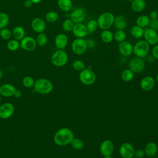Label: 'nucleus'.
Listing matches in <instances>:
<instances>
[{
  "mask_svg": "<svg viewBox=\"0 0 158 158\" xmlns=\"http://www.w3.org/2000/svg\"><path fill=\"white\" fill-rule=\"evenodd\" d=\"M73 138L74 135L72 130L67 127H64L56 131L54 136V142L59 146H66L70 144Z\"/></svg>",
  "mask_w": 158,
  "mask_h": 158,
  "instance_id": "obj_1",
  "label": "nucleus"
},
{
  "mask_svg": "<svg viewBox=\"0 0 158 158\" xmlns=\"http://www.w3.org/2000/svg\"><path fill=\"white\" fill-rule=\"evenodd\" d=\"M33 88L37 93L41 94H47L52 91L54 86L53 84L50 80L46 78H41L35 80Z\"/></svg>",
  "mask_w": 158,
  "mask_h": 158,
  "instance_id": "obj_2",
  "label": "nucleus"
},
{
  "mask_svg": "<svg viewBox=\"0 0 158 158\" xmlns=\"http://www.w3.org/2000/svg\"><path fill=\"white\" fill-rule=\"evenodd\" d=\"M114 15L109 12H103L98 17L97 23L98 27L102 30H109L114 24Z\"/></svg>",
  "mask_w": 158,
  "mask_h": 158,
  "instance_id": "obj_3",
  "label": "nucleus"
},
{
  "mask_svg": "<svg viewBox=\"0 0 158 158\" xmlns=\"http://www.w3.org/2000/svg\"><path fill=\"white\" fill-rule=\"evenodd\" d=\"M68 55L64 49H58L51 56V62L56 67L64 66L68 62Z\"/></svg>",
  "mask_w": 158,
  "mask_h": 158,
  "instance_id": "obj_4",
  "label": "nucleus"
},
{
  "mask_svg": "<svg viewBox=\"0 0 158 158\" xmlns=\"http://www.w3.org/2000/svg\"><path fill=\"white\" fill-rule=\"evenodd\" d=\"M150 49V45L144 40L137 41L133 46V53L135 55L140 58L146 57Z\"/></svg>",
  "mask_w": 158,
  "mask_h": 158,
  "instance_id": "obj_5",
  "label": "nucleus"
},
{
  "mask_svg": "<svg viewBox=\"0 0 158 158\" xmlns=\"http://www.w3.org/2000/svg\"><path fill=\"white\" fill-rule=\"evenodd\" d=\"M79 79L80 81L86 85L93 84L96 80V76L94 72L90 69H85L81 70L79 74Z\"/></svg>",
  "mask_w": 158,
  "mask_h": 158,
  "instance_id": "obj_6",
  "label": "nucleus"
},
{
  "mask_svg": "<svg viewBox=\"0 0 158 158\" xmlns=\"http://www.w3.org/2000/svg\"><path fill=\"white\" fill-rule=\"evenodd\" d=\"M71 48L73 52L77 55H81L84 54L88 49L86 41L85 38H76L73 40Z\"/></svg>",
  "mask_w": 158,
  "mask_h": 158,
  "instance_id": "obj_7",
  "label": "nucleus"
},
{
  "mask_svg": "<svg viewBox=\"0 0 158 158\" xmlns=\"http://www.w3.org/2000/svg\"><path fill=\"white\" fill-rule=\"evenodd\" d=\"M20 48L26 51H34L37 46L35 39L30 36H25L21 41H20Z\"/></svg>",
  "mask_w": 158,
  "mask_h": 158,
  "instance_id": "obj_8",
  "label": "nucleus"
},
{
  "mask_svg": "<svg viewBox=\"0 0 158 158\" xmlns=\"http://www.w3.org/2000/svg\"><path fill=\"white\" fill-rule=\"evenodd\" d=\"M129 69H130L133 73H141L145 67V64L142 58L135 57L133 58L128 64Z\"/></svg>",
  "mask_w": 158,
  "mask_h": 158,
  "instance_id": "obj_9",
  "label": "nucleus"
},
{
  "mask_svg": "<svg viewBox=\"0 0 158 158\" xmlns=\"http://www.w3.org/2000/svg\"><path fill=\"white\" fill-rule=\"evenodd\" d=\"M70 19L75 23H82L86 16V11L81 7L74 9L70 14Z\"/></svg>",
  "mask_w": 158,
  "mask_h": 158,
  "instance_id": "obj_10",
  "label": "nucleus"
},
{
  "mask_svg": "<svg viewBox=\"0 0 158 158\" xmlns=\"http://www.w3.org/2000/svg\"><path fill=\"white\" fill-rule=\"evenodd\" d=\"M143 37L149 45L155 46L158 44V33L151 28H147L144 30Z\"/></svg>",
  "mask_w": 158,
  "mask_h": 158,
  "instance_id": "obj_11",
  "label": "nucleus"
},
{
  "mask_svg": "<svg viewBox=\"0 0 158 158\" xmlns=\"http://www.w3.org/2000/svg\"><path fill=\"white\" fill-rule=\"evenodd\" d=\"M14 106L12 103L5 102L0 106V118L7 119L10 118L14 112Z\"/></svg>",
  "mask_w": 158,
  "mask_h": 158,
  "instance_id": "obj_12",
  "label": "nucleus"
},
{
  "mask_svg": "<svg viewBox=\"0 0 158 158\" xmlns=\"http://www.w3.org/2000/svg\"><path fill=\"white\" fill-rule=\"evenodd\" d=\"M118 50L122 56L128 57L133 53V46L129 41L125 40L118 43Z\"/></svg>",
  "mask_w": 158,
  "mask_h": 158,
  "instance_id": "obj_13",
  "label": "nucleus"
},
{
  "mask_svg": "<svg viewBox=\"0 0 158 158\" xmlns=\"http://www.w3.org/2000/svg\"><path fill=\"white\" fill-rule=\"evenodd\" d=\"M119 153L122 158H132L134 157L135 149L130 143H124L120 147Z\"/></svg>",
  "mask_w": 158,
  "mask_h": 158,
  "instance_id": "obj_14",
  "label": "nucleus"
},
{
  "mask_svg": "<svg viewBox=\"0 0 158 158\" xmlns=\"http://www.w3.org/2000/svg\"><path fill=\"white\" fill-rule=\"evenodd\" d=\"M72 31L73 35L78 38H85L88 35L86 26L82 23H75Z\"/></svg>",
  "mask_w": 158,
  "mask_h": 158,
  "instance_id": "obj_15",
  "label": "nucleus"
},
{
  "mask_svg": "<svg viewBox=\"0 0 158 158\" xmlns=\"http://www.w3.org/2000/svg\"><path fill=\"white\" fill-rule=\"evenodd\" d=\"M31 27L34 31L40 33L45 30L46 25L45 21L43 19L40 17H35L31 22Z\"/></svg>",
  "mask_w": 158,
  "mask_h": 158,
  "instance_id": "obj_16",
  "label": "nucleus"
},
{
  "mask_svg": "<svg viewBox=\"0 0 158 158\" xmlns=\"http://www.w3.org/2000/svg\"><path fill=\"white\" fill-rule=\"evenodd\" d=\"M100 152L104 156H111L114 152V144L111 141L106 139L100 145Z\"/></svg>",
  "mask_w": 158,
  "mask_h": 158,
  "instance_id": "obj_17",
  "label": "nucleus"
},
{
  "mask_svg": "<svg viewBox=\"0 0 158 158\" xmlns=\"http://www.w3.org/2000/svg\"><path fill=\"white\" fill-rule=\"evenodd\" d=\"M68 37L64 33L57 34L54 39V44L58 49H64L68 44Z\"/></svg>",
  "mask_w": 158,
  "mask_h": 158,
  "instance_id": "obj_18",
  "label": "nucleus"
},
{
  "mask_svg": "<svg viewBox=\"0 0 158 158\" xmlns=\"http://www.w3.org/2000/svg\"><path fill=\"white\" fill-rule=\"evenodd\" d=\"M16 90L15 86L9 83H4L0 86V94L4 97L14 96Z\"/></svg>",
  "mask_w": 158,
  "mask_h": 158,
  "instance_id": "obj_19",
  "label": "nucleus"
},
{
  "mask_svg": "<svg viewBox=\"0 0 158 158\" xmlns=\"http://www.w3.org/2000/svg\"><path fill=\"white\" fill-rule=\"evenodd\" d=\"M155 83V80L152 77L146 76L141 80L140 82V86L143 90L148 91H150L154 87Z\"/></svg>",
  "mask_w": 158,
  "mask_h": 158,
  "instance_id": "obj_20",
  "label": "nucleus"
},
{
  "mask_svg": "<svg viewBox=\"0 0 158 158\" xmlns=\"http://www.w3.org/2000/svg\"><path fill=\"white\" fill-rule=\"evenodd\" d=\"M114 27L117 30H124L128 25L127 18L122 15H118L114 18Z\"/></svg>",
  "mask_w": 158,
  "mask_h": 158,
  "instance_id": "obj_21",
  "label": "nucleus"
},
{
  "mask_svg": "<svg viewBox=\"0 0 158 158\" xmlns=\"http://www.w3.org/2000/svg\"><path fill=\"white\" fill-rule=\"evenodd\" d=\"M144 151L145 154L148 157H153L157 154L158 148L157 144L155 143L149 142L146 145Z\"/></svg>",
  "mask_w": 158,
  "mask_h": 158,
  "instance_id": "obj_22",
  "label": "nucleus"
},
{
  "mask_svg": "<svg viewBox=\"0 0 158 158\" xmlns=\"http://www.w3.org/2000/svg\"><path fill=\"white\" fill-rule=\"evenodd\" d=\"M146 7V2L144 0H134L131 2V10L136 13L143 11Z\"/></svg>",
  "mask_w": 158,
  "mask_h": 158,
  "instance_id": "obj_23",
  "label": "nucleus"
},
{
  "mask_svg": "<svg viewBox=\"0 0 158 158\" xmlns=\"http://www.w3.org/2000/svg\"><path fill=\"white\" fill-rule=\"evenodd\" d=\"M57 6L63 12H69L73 7L72 0H57Z\"/></svg>",
  "mask_w": 158,
  "mask_h": 158,
  "instance_id": "obj_24",
  "label": "nucleus"
},
{
  "mask_svg": "<svg viewBox=\"0 0 158 158\" xmlns=\"http://www.w3.org/2000/svg\"><path fill=\"white\" fill-rule=\"evenodd\" d=\"M12 35L14 39L20 41L25 36V29L21 26H17L12 30Z\"/></svg>",
  "mask_w": 158,
  "mask_h": 158,
  "instance_id": "obj_25",
  "label": "nucleus"
},
{
  "mask_svg": "<svg viewBox=\"0 0 158 158\" xmlns=\"http://www.w3.org/2000/svg\"><path fill=\"white\" fill-rule=\"evenodd\" d=\"M144 29L137 25L133 26L130 30V33L131 36L136 38L139 39L143 36Z\"/></svg>",
  "mask_w": 158,
  "mask_h": 158,
  "instance_id": "obj_26",
  "label": "nucleus"
},
{
  "mask_svg": "<svg viewBox=\"0 0 158 158\" xmlns=\"http://www.w3.org/2000/svg\"><path fill=\"white\" fill-rule=\"evenodd\" d=\"M101 40L104 43H110L114 40V33L109 30H104L101 33Z\"/></svg>",
  "mask_w": 158,
  "mask_h": 158,
  "instance_id": "obj_27",
  "label": "nucleus"
},
{
  "mask_svg": "<svg viewBox=\"0 0 158 158\" xmlns=\"http://www.w3.org/2000/svg\"><path fill=\"white\" fill-rule=\"evenodd\" d=\"M150 18L148 15H141L138 17L136 20V23L137 25L142 27L145 28L149 26L150 23Z\"/></svg>",
  "mask_w": 158,
  "mask_h": 158,
  "instance_id": "obj_28",
  "label": "nucleus"
},
{
  "mask_svg": "<svg viewBox=\"0 0 158 158\" xmlns=\"http://www.w3.org/2000/svg\"><path fill=\"white\" fill-rule=\"evenodd\" d=\"M37 45L40 46H44L48 43V36L43 32L38 34L35 38Z\"/></svg>",
  "mask_w": 158,
  "mask_h": 158,
  "instance_id": "obj_29",
  "label": "nucleus"
},
{
  "mask_svg": "<svg viewBox=\"0 0 158 158\" xmlns=\"http://www.w3.org/2000/svg\"><path fill=\"white\" fill-rule=\"evenodd\" d=\"M7 48L10 51H15L20 48V41L15 39L9 40L7 43Z\"/></svg>",
  "mask_w": 158,
  "mask_h": 158,
  "instance_id": "obj_30",
  "label": "nucleus"
},
{
  "mask_svg": "<svg viewBox=\"0 0 158 158\" xmlns=\"http://www.w3.org/2000/svg\"><path fill=\"white\" fill-rule=\"evenodd\" d=\"M86 26V28H87V30L88 31V34H89V35H91L93 33H94L98 28L97 20H94V19L89 20Z\"/></svg>",
  "mask_w": 158,
  "mask_h": 158,
  "instance_id": "obj_31",
  "label": "nucleus"
},
{
  "mask_svg": "<svg viewBox=\"0 0 158 158\" xmlns=\"http://www.w3.org/2000/svg\"><path fill=\"white\" fill-rule=\"evenodd\" d=\"M59 19V14L56 11H49L47 12V14L45 15V19L49 23H54L56 22Z\"/></svg>",
  "mask_w": 158,
  "mask_h": 158,
  "instance_id": "obj_32",
  "label": "nucleus"
},
{
  "mask_svg": "<svg viewBox=\"0 0 158 158\" xmlns=\"http://www.w3.org/2000/svg\"><path fill=\"white\" fill-rule=\"evenodd\" d=\"M134 77V73L130 69H125L121 73V78L123 81L128 82L132 80Z\"/></svg>",
  "mask_w": 158,
  "mask_h": 158,
  "instance_id": "obj_33",
  "label": "nucleus"
},
{
  "mask_svg": "<svg viewBox=\"0 0 158 158\" xmlns=\"http://www.w3.org/2000/svg\"><path fill=\"white\" fill-rule=\"evenodd\" d=\"M74 25H75V23L69 18V19H65L63 22L62 24V27L64 31L66 32H70L72 31Z\"/></svg>",
  "mask_w": 158,
  "mask_h": 158,
  "instance_id": "obj_34",
  "label": "nucleus"
},
{
  "mask_svg": "<svg viewBox=\"0 0 158 158\" xmlns=\"http://www.w3.org/2000/svg\"><path fill=\"white\" fill-rule=\"evenodd\" d=\"M9 22V17L6 12H0V29L6 28Z\"/></svg>",
  "mask_w": 158,
  "mask_h": 158,
  "instance_id": "obj_35",
  "label": "nucleus"
},
{
  "mask_svg": "<svg viewBox=\"0 0 158 158\" xmlns=\"http://www.w3.org/2000/svg\"><path fill=\"white\" fill-rule=\"evenodd\" d=\"M126 38H127L126 33L123 30H118L114 34V39L118 43L125 41Z\"/></svg>",
  "mask_w": 158,
  "mask_h": 158,
  "instance_id": "obj_36",
  "label": "nucleus"
},
{
  "mask_svg": "<svg viewBox=\"0 0 158 158\" xmlns=\"http://www.w3.org/2000/svg\"><path fill=\"white\" fill-rule=\"evenodd\" d=\"M35 80L31 76H25L22 79V85L27 88H33L35 84Z\"/></svg>",
  "mask_w": 158,
  "mask_h": 158,
  "instance_id": "obj_37",
  "label": "nucleus"
},
{
  "mask_svg": "<svg viewBox=\"0 0 158 158\" xmlns=\"http://www.w3.org/2000/svg\"><path fill=\"white\" fill-rule=\"evenodd\" d=\"M72 147L76 150H80L84 146L83 141L80 138H73L70 143Z\"/></svg>",
  "mask_w": 158,
  "mask_h": 158,
  "instance_id": "obj_38",
  "label": "nucleus"
},
{
  "mask_svg": "<svg viewBox=\"0 0 158 158\" xmlns=\"http://www.w3.org/2000/svg\"><path fill=\"white\" fill-rule=\"evenodd\" d=\"M0 36L4 40H9L12 36V31L6 28L0 29Z\"/></svg>",
  "mask_w": 158,
  "mask_h": 158,
  "instance_id": "obj_39",
  "label": "nucleus"
},
{
  "mask_svg": "<svg viewBox=\"0 0 158 158\" xmlns=\"http://www.w3.org/2000/svg\"><path fill=\"white\" fill-rule=\"evenodd\" d=\"M72 67L77 71H81L85 69V64L80 60H75L72 63Z\"/></svg>",
  "mask_w": 158,
  "mask_h": 158,
  "instance_id": "obj_40",
  "label": "nucleus"
},
{
  "mask_svg": "<svg viewBox=\"0 0 158 158\" xmlns=\"http://www.w3.org/2000/svg\"><path fill=\"white\" fill-rule=\"evenodd\" d=\"M149 26V28L158 32V19H153V20L151 19Z\"/></svg>",
  "mask_w": 158,
  "mask_h": 158,
  "instance_id": "obj_41",
  "label": "nucleus"
},
{
  "mask_svg": "<svg viewBox=\"0 0 158 158\" xmlns=\"http://www.w3.org/2000/svg\"><path fill=\"white\" fill-rule=\"evenodd\" d=\"M145 156L144 151L141 149H138L136 150H135L134 156H135L136 158H143Z\"/></svg>",
  "mask_w": 158,
  "mask_h": 158,
  "instance_id": "obj_42",
  "label": "nucleus"
},
{
  "mask_svg": "<svg viewBox=\"0 0 158 158\" xmlns=\"http://www.w3.org/2000/svg\"><path fill=\"white\" fill-rule=\"evenodd\" d=\"M86 41L88 48H89V49L94 48V47L96 46V43H95V41L89 38V39L86 40Z\"/></svg>",
  "mask_w": 158,
  "mask_h": 158,
  "instance_id": "obj_43",
  "label": "nucleus"
},
{
  "mask_svg": "<svg viewBox=\"0 0 158 158\" xmlns=\"http://www.w3.org/2000/svg\"><path fill=\"white\" fill-rule=\"evenodd\" d=\"M152 54L155 59L158 60V44L154 46L152 49Z\"/></svg>",
  "mask_w": 158,
  "mask_h": 158,
  "instance_id": "obj_44",
  "label": "nucleus"
},
{
  "mask_svg": "<svg viewBox=\"0 0 158 158\" xmlns=\"http://www.w3.org/2000/svg\"><path fill=\"white\" fill-rule=\"evenodd\" d=\"M149 17L150 19H151V20L158 19V12L156 11V10H152V11L150 12Z\"/></svg>",
  "mask_w": 158,
  "mask_h": 158,
  "instance_id": "obj_45",
  "label": "nucleus"
},
{
  "mask_svg": "<svg viewBox=\"0 0 158 158\" xmlns=\"http://www.w3.org/2000/svg\"><path fill=\"white\" fill-rule=\"evenodd\" d=\"M33 4V2L30 1V0H25L24 2H23V6L26 8H29Z\"/></svg>",
  "mask_w": 158,
  "mask_h": 158,
  "instance_id": "obj_46",
  "label": "nucleus"
},
{
  "mask_svg": "<svg viewBox=\"0 0 158 158\" xmlns=\"http://www.w3.org/2000/svg\"><path fill=\"white\" fill-rule=\"evenodd\" d=\"M22 96V93L20 90L19 89H17L15 90V93H14V96L16 98H20L21 96Z\"/></svg>",
  "mask_w": 158,
  "mask_h": 158,
  "instance_id": "obj_47",
  "label": "nucleus"
},
{
  "mask_svg": "<svg viewBox=\"0 0 158 158\" xmlns=\"http://www.w3.org/2000/svg\"><path fill=\"white\" fill-rule=\"evenodd\" d=\"M33 4H38V3H40L42 0H30Z\"/></svg>",
  "mask_w": 158,
  "mask_h": 158,
  "instance_id": "obj_48",
  "label": "nucleus"
},
{
  "mask_svg": "<svg viewBox=\"0 0 158 158\" xmlns=\"http://www.w3.org/2000/svg\"><path fill=\"white\" fill-rule=\"evenodd\" d=\"M2 75H3V72H2V70L0 69V78H2Z\"/></svg>",
  "mask_w": 158,
  "mask_h": 158,
  "instance_id": "obj_49",
  "label": "nucleus"
},
{
  "mask_svg": "<svg viewBox=\"0 0 158 158\" xmlns=\"http://www.w3.org/2000/svg\"><path fill=\"white\" fill-rule=\"evenodd\" d=\"M104 158H113L111 156H104Z\"/></svg>",
  "mask_w": 158,
  "mask_h": 158,
  "instance_id": "obj_50",
  "label": "nucleus"
},
{
  "mask_svg": "<svg viewBox=\"0 0 158 158\" xmlns=\"http://www.w3.org/2000/svg\"><path fill=\"white\" fill-rule=\"evenodd\" d=\"M156 80H157V81L158 82V73H157V76H156Z\"/></svg>",
  "mask_w": 158,
  "mask_h": 158,
  "instance_id": "obj_51",
  "label": "nucleus"
},
{
  "mask_svg": "<svg viewBox=\"0 0 158 158\" xmlns=\"http://www.w3.org/2000/svg\"><path fill=\"white\" fill-rule=\"evenodd\" d=\"M129 2H133L134 0H128Z\"/></svg>",
  "mask_w": 158,
  "mask_h": 158,
  "instance_id": "obj_52",
  "label": "nucleus"
},
{
  "mask_svg": "<svg viewBox=\"0 0 158 158\" xmlns=\"http://www.w3.org/2000/svg\"><path fill=\"white\" fill-rule=\"evenodd\" d=\"M1 95L0 94V102H1Z\"/></svg>",
  "mask_w": 158,
  "mask_h": 158,
  "instance_id": "obj_53",
  "label": "nucleus"
},
{
  "mask_svg": "<svg viewBox=\"0 0 158 158\" xmlns=\"http://www.w3.org/2000/svg\"><path fill=\"white\" fill-rule=\"evenodd\" d=\"M132 158H136V157H132Z\"/></svg>",
  "mask_w": 158,
  "mask_h": 158,
  "instance_id": "obj_54",
  "label": "nucleus"
},
{
  "mask_svg": "<svg viewBox=\"0 0 158 158\" xmlns=\"http://www.w3.org/2000/svg\"><path fill=\"white\" fill-rule=\"evenodd\" d=\"M157 12H158V10H157Z\"/></svg>",
  "mask_w": 158,
  "mask_h": 158,
  "instance_id": "obj_55",
  "label": "nucleus"
}]
</instances>
